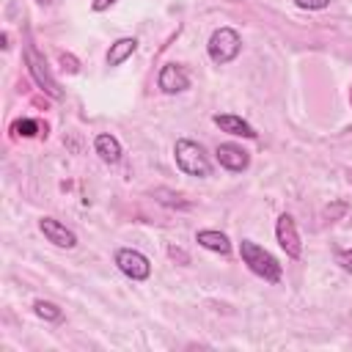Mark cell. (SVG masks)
Segmentation results:
<instances>
[{"label": "cell", "mask_w": 352, "mask_h": 352, "mask_svg": "<svg viewBox=\"0 0 352 352\" xmlns=\"http://www.w3.org/2000/svg\"><path fill=\"white\" fill-rule=\"evenodd\" d=\"M38 3H50V0H38Z\"/></svg>", "instance_id": "cell-21"}, {"label": "cell", "mask_w": 352, "mask_h": 352, "mask_svg": "<svg viewBox=\"0 0 352 352\" xmlns=\"http://www.w3.org/2000/svg\"><path fill=\"white\" fill-rule=\"evenodd\" d=\"M14 132H16V135H22V138H33V135L38 132V124H36V121H30V118H22V121H16V124H14Z\"/></svg>", "instance_id": "cell-15"}, {"label": "cell", "mask_w": 352, "mask_h": 352, "mask_svg": "<svg viewBox=\"0 0 352 352\" xmlns=\"http://www.w3.org/2000/svg\"><path fill=\"white\" fill-rule=\"evenodd\" d=\"M206 50H209V58L223 66V63H228V60H234V58L239 55L242 38H239V33H236L234 28H217V30L212 33Z\"/></svg>", "instance_id": "cell-3"}, {"label": "cell", "mask_w": 352, "mask_h": 352, "mask_svg": "<svg viewBox=\"0 0 352 352\" xmlns=\"http://www.w3.org/2000/svg\"><path fill=\"white\" fill-rule=\"evenodd\" d=\"M116 267L132 278V280H146L151 275V264L148 258L140 253V250H132V248H118L116 250Z\"/></svg>", "instance_id": "cell-5"}, {"label": "cell", "mask_w": 352, "mask_h": 352, "mask_svg": "<svg viewBox=\"0 0 352 352\" xmlns=\"http://www.w3.org/2000/svg\"><path fill=\"white\" fill-rule=\"evenodd\" d=\"M60 63H63V69H66V72H72V74L80 69L77 58H74V55H66V52H60Z\"/></svg>", "instance_id": "cell-16"}, {"label": "cell", "mask_w": 352, "mask_h": 352, "mask_svg": "<svg viewBox=\"0 0 352 352\" xmlns=\"http://www.w3.org/2000/svg\"><path fill=\"white\" fill-rule=\"evenodd\" d=\"M212 121H214V124H217L223 132H228V135H236V138H250V140H253V138H258V132H256V129H253L248 121H242L239 116H231V113H223V116H220V113H217Z\"/></svg>", "instance_id": "cell-10"}, {"label": "cell", "mask_w": 352, "mask_h": 352, "mask_svg": "<svg viewBox=\"0 0 352 352\" xmlns=\"http://www.w3.org/2000/svg\"><path fill=\"white\" fill-rule=\"evenodd\" d=\"M195 242H198L201 248L212 250V253H220V256H228V253H231V242H228V236L220 234V231H212V228L198 231V234H195Z\"/></svg>", "instance_id": "cell-11"}, {"label": "cell", "mask_w": 352, "mask_h": 352, "mask_svg": "<svg viewBox=\"0 0 352 352\" xmlns=\"http://www.w3.org/2000/svg\"><path fill=\"white\" fill-rule=\"evenodd\" d=\"M239 256H242V261L248 264V270L256 272L258 278H264V280H270V283H278V280H280L283 270H280L278 258H275L272 253H267L261 245H256L253 239H242V242H239Z\"/></svg>", "instance_id": "cell-1"}, {"label": "cell", "mask_w": 352, "mask_h": 352, "mask_svg": "<svg viewBox=\"0 0 352 352\" xmlns=\"http://www.w3.org/2000/svg\"><path fill=\"white\" fill-rule=\"evenodd\" d=\"M346 179H349V184H352V168H349V170H346Z\"/></svg>", "instance_id": "cell-20"}, {"label": "cell", "mask_w": 352, "mask_h": 352, "mask_svg": "<svg viewBox=\"0 0 352 352\" xmlns=\"http://www.w3.org/2000/svg\"><path fill=\"white\" fill-rule=\"evenodd\" d=\"M38 228H41V234H44L52 245H58V248H74V245H77L74 231L66 228V226H63L60 220H55V217H41V220H38Z\"/></svg>", "instance_id": "cell-9"}, {"label": "cell", "mask_w": 352, "mask_h": 352, "mask_svg": "<svg viewBox=\"0 0 352 352\" xmlns=\"http://www.w3.org/2000/svg\"><path fill=\"white\" fill-rule=\"evenodd\" d=\"M275 236H278V245L286 250L289 258H300L302 242H300V234H297V226H294V217H292V214H280V217H278V223H275Z\"/></svg>", "instance_id": "cell-6"}, {"label": "cell", "mask_w": 352, "mask_h": 352, "mask_svg": "<svg viewBox=\"0 0 352 352\" xmlns=\"http://www.w3.org/2000/svg\"><path fill=\"white\" fill-rule=\"evenodd\" d=\"M94 148H96V154H99L104 162H118V160H121V143H118L113 135H107V132L96 135Z\"/></svg>", "instance_id": "cell-13"}, {"label": "cell", "mask_w": 352, "mask_h": 352, "mask_svg": "<svg viewBox=\"0 0 352 352\" xmlns=\"http://www.w3.org/2000/svg\"><path fill=\"white\" fill-rule=\"evenodd\" d=\"M33 311H36V316H41L47 322H60L63 319V311L55 302H47V300H36L33 302Z\"/></svg>", "instance_id": "cell-14"}, {"label": "cell", "mask_w": 352, "mask_h": 352, "mask_svg": "<svg viewBox=\"0 0 352 352\" xmlns=\"http://www.w3.org/2000/svg\"><path fill=\"white\" fill-rule=\"evenodd\" d=\"M25 63H28V72H30V77L36 80V85H38L41 91H47L52 99H60V96H63V91L58 88V82L52 80V74H50V69H47V60L38 55V50H36L33 44L25 47Z\"/></svg>", "instance_id": "cell-4"}, {"label": "cell", "mask_w": 352, "mask_h": 352, "mask_svg": "<svg viewBox=\"0 0 352 352\" xmlns=\"http://www.w3.org/2000/svg\"><path fill=\"white\" fill-rule=\"evenodd\" d=\"M338 264H341L346 272H352V250H341V253H338Z\"/></svg>", "instance_id": "cell-18"}, {"label": "cell", "mask_w": 352, "mask_h": 352, "mask_svg": "<svg viewBox=\"0 0 352 352\" xmlns=\"http://www.w3.org/2000/svg\"><path fill=\"white\" fill-rule=\"evenodd\" d=\"M113 3H116V0H94L91 8H94V11H104V8H110Z\"/></svg>", "instance_id": "cell-19"}, {"label": "cell", "mask_w": 352, "mask_h": 352, "mask_svg": "<svg viewBox=\"0 0 352 352\" xmlns=\"http://www.w3.org/2000/svg\"><path fill=\"white\" fill-rule=\"evenodd\" d=\"M214 154H217V162L226 170H234V173H239V170H245L250 165V154L236 143H220Z\"/></svg>", "instance_id": "cell-8"}, {"label": "cell", "mask_w": 352, "mask_h": 352, "mask_svg": "<svg viewBox=\"0 0 352 352\" xmlns=\"http://www.w3.org/2000/svg\"><path fill=\"white\" fill-rule=\"evenodd\" d=\"M300 8H308V11H316V8H324L330 0H294Z\"/></svg>", "instance_id": "cell-17"}, {"label": "cell", "mask_w": 352, "mask_h": 352, "mask_svg": "<svg viewBox=\"0 0 352 352\" xmlns=\"http://www.w3.org/2000/svg\"><path fill=\"white\" fill-rule=\"evenodd\" d=\"M173 157H176V165H179L187 176L206 179V176L212 173V162H209L206 151H204L195 140L179 138V140H176V146H173Z\"/></svg>", "instance_id": "cell-2"}, {"label": "cell", "mask_w": 352, "mask_h": 352, "mask_svg": "<svg viewBox=\"0 0 352 352\" xmlns=\"http://www.w3.org/2000/svg\"><path fill=\"white\" fill-rule=\"evenodd\" d=\"M135 50H138V38H132V36L118 38V41L110 44V50H107V66H121Z\"/></svg>", "instance_id": "cell-12"}, {"label": "cell", "mask_w": 352, "mask_h": 352, "mask_svg": "<svg viewBox=\"0 0 352 352\" xmlns=\"http://www.w3.org/2000/svg\"><path fill=\"white\" fill-rule=\"evenodd\" d=\"M157 85H160V91H165V94H182V91L190 88V74H187L184 66H179V63H165V66L160 69Z\"/></svg>", "instance_id": "cell-7"}]
</instances>
